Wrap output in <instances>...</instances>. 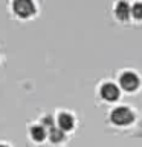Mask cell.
<instances>
[{"label": "cell", "mask_w": 142, "mask_h": 147, "mask_svg": "<svg viewBox=\"0 0 142 147\" xmlns=\"http://www.w3.org/2000/svg\"><path fill=\"white\" fill-rule=\"evenodd\" d=\"M34 0H12V11L21 18H29L35 14Z\"/></svg>", "instance_id": "obj_1"}, {"label": "cell", "mask_w": 142, "mask_h": 147, "mask_svg": "<svg viewBox=\"0 0 142 147\" xmlns=\"http://www.w3.org/2000/svg\"><path fill=\"white\" fill-rule=\"evenodd\" d=\"M110 119H112L115 124H118V126H125V124H130L133 119H135V115H133V112L128 107H125V106H118V107H115L112 110Z\"/></svg>", "instance_id": "obj_2"}, {"label": "cell", "mask_w": 142, "mask_h": 147, "mask_svg": "<svg viewBox=\"0 0 142 147\" xmlns=\"http://www.w3.org/2000/svg\"><path fill=\"white\" fill-rule=\"evenodd\" d=\"M119 84H121L125 90H135L137 86H139V78L135 72H124L121 78H119Z\"/></svg>", "instance_id": "obj_3"}, {"label": "cell", "mask_w": 142, "mask_h": 147, "mask_svg": "<svg viewBox=\"0 0 142 147\" xmlns=\"http://www.w3.org/2000/svg\"><path fill=\"white\" fill-rule=\"evenodd\" d=\"M101 96H102L104 100H107V101L118 100V96H119L118 86L113 84V83H104V84L101 86Z\"/></svg>", "instance_id": "obj_4"}, {"label": "cell", "mask_w": 142, "mask_h": 147, "mask_svg": "<svg viewBox=\"0 0 142 147\" xmlns=\"http://www.w3.org/2000/svg\"><path fill=\"white\" fill-rule=\"evenodd\" d=\"M57 123H58V127L61 129V130H70V129L73 127V117L70 113H67V112H63V113H60L58 115V119H57Z\"/></svg>", "instance_id": "obj_5"}, {"label": "cell", "mask_w": 142, "mask_h": 147, "mask_svg": "<svg viewBox=\"0 0 142 147\" xmlns=\"http://www.w3.org/2000/svg\"><path fill=\"white\" fill-rule=\"evenodd\" d=\"M115 14H116V17L121 18V20L128 18V16H130V6H128V3L124 2V0L118 2L116 6H115Z\"/></svg>", "instance_id": "obj_6"}, {"label": "cell", "mask_w": 142, "mask_h": 147, "mask_svg": "<svg viewBox=\"0 0 142 147\" xmlns=\"http://www.w3.org/2000/svg\"><path fill=\"white\" fill-rule=\"evenodd\" d=\"M46 130H44V127L43 126H38V124H35V126H32L31 127V136H32V140H35V141H43L44 138H46Z\"/></svg>", "instance_id": "obj_7"}, {"label": "cell", "mask_w": 142, "mask_h": 147, "mask_svg": "<svg viewBox=\"0 0 142 147\" xmlns=\"http://www.w3.org/2000/svg\"><path fill=\"white\" fill-rule=\"evenodd\" d=\"M49 138H50V141H54V142H60V141L64 140V132L60 127L52 126L49 130Z\"/></svg>", "instance_id": "obj_8"}, {"label": "cell", "mask_w": 142, "mask_h": 147, "mask_svg": "<svg viewBox=\"0 0 142 147\" xmlns=\"http://www.w3.org/2000/svg\"><path fill=\"white\" fill-rule=\"evenodd\" d=\"M130 12L133 14V17L142 18V2H136V3L130 8Z\"/></svg>", "instance_id": "obj_9"}, {"label": "cell", "mask_w": 142, "mask_h": 147, "mask_svg": "<svg viewBox=\"0 0 142 147\" xmlns=\"http://www.w3.org/2000/svg\"><path fill=\"white\" fill-rule=\"evenodd\" d=\"M43 124H44V126L52 127V126H54V118L50 117V115H48V117H44V118H43Z\"/></svg>", "instance_id": "obj_10"}, {"label": "cell", "mask_w": 142, "mask_h": 147, "mask_svg": "<svg viewBox=\"0 0 142 147\" xmlns=\"http://www.w3.org/2000/svg\"><path fill=\"white\" fill-rule=\"evenodd\" d=\"M0 147H9L8 144H0Z\"/></svg>", "instance_id": "obj_11"}]
</instances>
